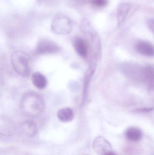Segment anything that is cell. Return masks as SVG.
Wrapping results in <instances>:
<instances>
[{"label": "cell", "mask_w": 154, "mask_h": 155, "mask_svg": "<svg viewBox=\"0 0 154 155\" xmlns=\"http://www.w3.org/2000/svg\"><path fill=\"white\" fill-rule=\"evenodd\" d=\"M21 110L28 116L34 117L43 111L44 102L42 97L38 93L30 92L22 97L20 103Z\"/></svg>", "instance_id": "cell-1"}, {"label": "cell", "mask_w": 154, "mask_h": 155, "mask_svg": "<svg viewBox=\"0 0 154 155\" xmlns=\"http://www.w3.org/2000/svg\"><path fill=\"white\" fill-rule=\"evenodd\" d=\"M11 62L14 71L23 77H28L30 74V55L22 51H16L11 55Z\"/></svg>", "instance_id": "cell-2"}, {"label": "cell", "mask_w": 154, "mask_h": 155, "mask_svg": "<svg viewBox=\"0 0 154 155\" xmlns=\"http://www.w3.org/2000/svg\"><path fill=\"white\" fill-rule=\"evenodd\" d=\"M72 28V23L66 15L61 14L57 15L52 20L51 29L56 34H68L71 32Z\"/></svg>", "instance_id": "cell-3"}, {"label": "cell", "mask_w": 154, "mask_h": 155, "mask_svg": "<svg viewBox=\"0 0 154 155\" xmlns=\"http://www.w3.org/2000/svg\"><path fill=\"white\" fill-rule=\"evenodd\" d=\"M59 46L54 42L47 39L40 40L35 47L34 52L37 55L51 54L59 51Z\"/></svg>", "instance_id": "cell-4"}, {"label": "cell", "mask_w": 154, "mask_h": 155, "mask_svg": "<svg viewBox=\"0 0 154 155\" xmlns=\"http://www.w3.org/2000/svg\"><path fill=\"white\" fill-rule=\"evenodd\" d=\"M93 147L95 152L99 155H104L113 151L111 144L103 137H98L95 138L93 143Z\"/></svg>", "instance_id": "cell-5"}, {"label": "cell", "mask_w": 154, "mask_h": 155, "mask_svg": "<svg viewBox=\"0 0 154 155\" xmlns=\"http://www.w3.org/2000/svg\"><path fill=\"white\" fill-rule=\"evenodd\" d=\"M125 136L128 141L137 142L143 138V133L141 129L137 127H130L127 129Z\"/></svg>", "instance_id": "cell-6"}, {"label": "cell", "mask_w": 154, "mask_h": 155, "mask_svg": "<svg viewBox=\"0 0 154 155\" xmlns=\"http://www.w3.org/2000/svg\"><path fill=\"white\" fill-rule=\"evenodd\" d=\"M136 49L137 51L142 55L147 56L153 55V46L148 42H139L137 45Z\"/></svg>", "instance_id": "cell-7"}, {"label": "cell", "mask_w": 154, "mask_h": 155, "mask_svg": "<svg viewBox=\"0 0 154 155\" xmlns=\"http://www.w3.org/2000/svg\"><path fill=\"white\" fill-rule=\"evenodd\" d=\"M20 129L25 135L29 137H33L37 132V126L34 121L28 120L21 124Z\"/></svg>", "instance_id": "cell-8"}, {"label": "cell", "mask_w": 154, "mask_h": 155, "mask_svg": "<svg viewBox=\"0 0 154 155\" xmlns=\"http://www.w3.org/2000/svg\"><path fill=\"white\" fill-rule=\"evenodd\" d=\"M31 79L33 85L38 89H44L47 86V78L42 74L39 72H36L32 74Z\"/></svg>", "instance_id": "cell-9"}, {"label": "cell", "mask_w": 154, "mask_h": 155, "mask_svg": "<svg viewBox=\"0 0 154 155\" xmlns=\"http://www.w3.org/2000/svg\"><path fill=\"white\" fill-rule=\"evenodd\" d=\"M74 46L77 52L79 55L82 57H85L88 54V46L86 43L81 38L75 39L74 42Z\"/></svg>", "instance_id": "cell-10"}, {"label": "cell", "mask_w": 154, "mask_h": 155, "mask_svg": "<svg viewBox=\"0 0 154 155\" xmlns=\"http://www.w3.org/2000/svg\"><path fill=\"white\" fill-rule=\"evenodd\" d=\"M130 8V5L127 3H122L118 6L117 18L118 25H120L124 21Z\"/></svg>", "instance_id": "cell-11"}, {"label": "cell", "mask_w": 154, "mask_h": 155, "mask_svg": "<svg viewBox=\"0 0 154 155\" xmlns=\"http://www.w3.org/2000/svg\"><path fill=\"white\" fill-rule=\"evenodd\" d=\"M57 116L61 122H70L74 118V112L71 108L66 107L60 110L58 112Z\"/></svg>", "instance_id": "cell-12"}, {"label": "cell", "mask_w": 154, "mask_h": 155, "mask_svg": "<svg viewBox=\"0 0 154 155\" xmlns=\"http://www.w3.org/2000/svg\"><path fill=\"white\" fill-rule=\"evenodd\" d=\"M144 71V78L151 85L153 84L154 69L151 66H147L145 69Z\"/></svg>", "instance_id": "cell-13"}, {"label": "cell", "mask_w": 154, "mask_h": 155, "mask_svg": "<svg viewBox=\"0 0 154 155\" xmlns=\"http://www.w3.org/2000/svg\"><path fill=\"white\" fill-rule=\"evenodd\" d=\"M108 3V0H92L91 4L98 7H105Z\"/></svg>", "instance_id": "cell-14"}, {"label": "cell", "mask_w": 154, "mask_h": 155, "mask_svg": "<svg viewBox=\"0 0 154 155\" xmlns=\"http://www.w3.org/2000/svg\"><path fill=\"white\" fill-rule=\"evenodd\" d=\"M147 25L150 28V30L153 32L154 31V20L153 19H148L146 21Z\"/></svg>", "instance_id": "cell-15"}, {"label": "cell", "mask_w": 154, "mask_h": 155, "mask_svg": "<svg viewBox=\"0 0 154 155\" xmlns=\"http://www.w3.org/2000/svg\"><path fill=\"white\" fill-rule=\"evenodd\" d=\"M104 155H117L115 152H113V151H110V152H108V153H106Z\"/></svg>", "instance_id": "cell-16"}]
</instances>
